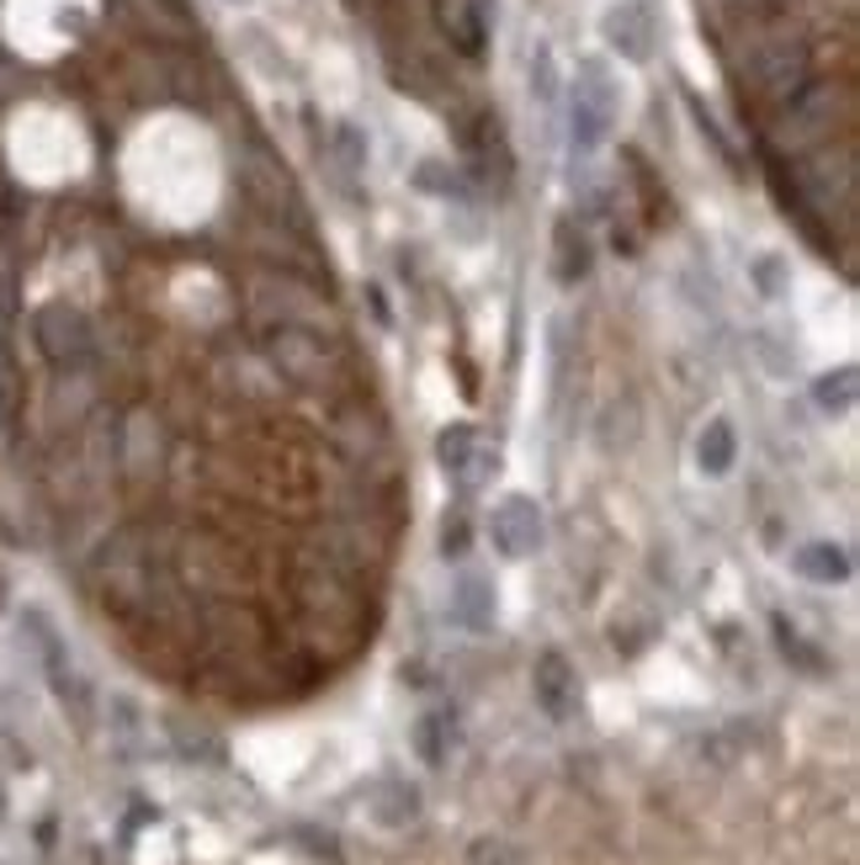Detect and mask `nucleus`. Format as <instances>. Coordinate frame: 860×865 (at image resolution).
Segmentation results:
<instances>
[{
    "label": "nucleus",
    "mask_w": 860,
    "mask_h": 865,
    "mask_svg": "<svg viewBox=\"0 0 860 865\" xmlns=\"http://www.w3.org/2000/svg\"><path fill=\"white\" fill-rule=\"evenodd\" d=\"M235 6H250V0H235Z\"/></svg>",
    "instance_id": "obj_17"
},
{
    "label": "nucleus",
    "mask_w": 860,
    "mask_h": 865,
    "mask_svg": "<svg viewBox=\"0 0 860 865\" xmlns=\"http://www.w3.org/2000/svg\"><path fill=\"white\" fill-rule=\"evenodd\" d=\"M547 537V521H542V505L532 494H504L500 505L489 510V541L500 558H532Z\"/></svg>",
    "instance_id": "obj_3"
},
{
    "label": "nucleus",
    "mask_w": 860,
    "mask_h": 865,
    "mask_svg": "<svg viewBox=\"0 0 860 865\" xmlns=\"http://www.w3.org/2000/svg\"><path fill=\"white\" fill-rule=\"evenodd\" d=\"M37 340H43V351L59 361V366L90 357V329L80 325V314H69V308H43V314H37Z\"/></svg>",
    "instance_id": "obj_6"
},
{
    "label": "nucleus",
    "mask_w": 860,
    "mask_h": 865,
    "mask_svg": "<svg viewBox=\"0 0 860 865\" xmlns=\"http://www.w3.org/2000/svg\"><path fill=\"white\" fill-rule=\"evenodd\" d=\"M600 32H606V43H611L622 59H649L653 54V11L643 0H617V6L606 11Z\"/></svg>",
    "instance_id": "obj_5"
},
{
    "label": "nucleus",
    "mask_w": 860,
    "mask_h": 865,
    "mask_svg": "<svg viewBox=\"0 0 860 865\" xmlns=\"http://www.w3.org/2000/svg\"><path fill=\"white\" fill-rule=\"evenodd\" d=\"M532 690H536V707L553 716V722H568V716L579 712V675H574V664L558 648H547V654L536 658Z\"/></svg>",
    "instance_id": "obj_4"
},
{
    "label": "nucleus",
    "mask_w": 860,
    "mask_h": 865,
    "mask_svg": "<svg viewBox=\"0 0 860 865\" xmlns=\"http://www.w3.org/2000/svg\"><path fill=\"white\" fill-rule=\"evenodd\" d=\"M446 558H457V552H462V547H468V526H462V521H451V526H446Z\"/></svg>",
    "instance_id": "obj_15"
},
{
    "label": "nucleus",
    "mask_w": 860,
    "mask_h": 865,
    "mask_svg": "<svg viewBox=\"0 0 860 865\" xmlns=\"http://www.w3.org/2000/svg\"><path fill=\"white\" fill-rule=\"evenodd\" d=\"M617 122V80L600 59H590L574 80L568 96V133H574V150H600L606 133Z\"/></svg>",
    "instance_id": "obj_1"
},
{
    "label": "nucleus",
    "mask_w": 860,
    "mask_h": 865,
    "mask_svg": "<svg viewBox=\"0 0 860 865\" xmlns=\"http://www.w3.org/2000/svg\"><path fill=\"white\" fill-rule=\"evenodd\" d=\"M0 600H6V584H0Z\"/></svg>",
    "instance_id": "obj_16"
},
{
    "label": "nucleus",
    "mask_w": 860,
    "mask_h": 865,
    "mask_svg": "<svg viewBox=\"0 0 860 865\" xmlns=\"http://www.w3.org/2000/svg\"><path fill=\"white\" fill-rule=\"evenodd\" d=\"M733 462H739V430H733V419L712 415L696 436V468L707 478H722L733 473Z\"/></svg>",
    "instance_id": "obj_7"
},
{
    "label": "nucleus",
    "mask_w": 860,
    "mask_h": 865,
    "mask_svg": "<svg viewBox=\"0 0 860 865\" xmlns=\"http://www.w3.org/2000/svg\"><path fill=\"white\" fill-rule=\"evenodd\" d=\"M775 643H781V654H786V658H797V664L807 669V675H818V669H824V654H813V648L802 643L797 627H792L786 616H775Z\"/></svg>",
    "instance_id": "obj_13"
},
{
    "label": "nucleus",
    "mask_w": 860,
    "mask_h": 865,
    "mask_svg": "<svg viewBox=\"0 0 860 865\" xmlns=\"http://www.w3.org/2000/svg\"><path fill=\"white\" fill-rule=\"evenodd\" d=\"M553 271H558V282H579V276L590 271V244H585V234L574 239V223H558V255H553Z\"/></svg>",
    "instance_id": "obj_11"
},
{
    "label": "nucleus",
    "mask_w": 860,
    "mask_h": 865,
    "mask_svg": "<svg viewBox=\"0 0 860 865\" xmlns=\"http://www.w3.org/2000/svg\"><path fill=\"white\" fill-rule=\"evenodd\" d=\"M468 861L473 865H521V855H515L510 844H500V839H478L473 850H468Z\"/></svg>",
    "instance_id": "obj_14"
},
{
    "label": "nucleus",
    "mask_w": 860,
    "mask_h": 865,
    "mask_svg": "<svg viewBox=\"0 0 860 865\" xmlns=\"http://www.w3.org/2000/svg\"><path fill=\"white\" fill-rule=\"evenodd\" d=\"M436 457H442L446 478H451L462 494L489 489L494 473H500V447H494L478 425H446L442 441H436Z\"/></svg>",
    "instance_id": "obj_2"
},
{
    "label": "nucleus",
    "mask_w": 860,
    "mask_h": 865,
    "mask_svg": "<svg viewBox=\"0 0 860 865\" xmlns=\"http://www.w3.org/2000/svg\"><path fill=\"white\" fill-rule=\"evenodd\" d=\"M446 727H451V722L436 716V712H425L415 722V748H420V759H425V765H442V759H446Z\"/></svg>",
    "instance_id": "obj_12"
},
{
    "label": "nucleus",
    "mask_w": 860,
    "mask_h": 865,
    "mask_svg": "<svg viewBox=\"0 0 860 865\" xmlns=\"http://www.w3.org/2000/svg\"><path fill=\"white\" fill-rule=\"evenodd\" d=\"M451 616H457L468 632H489V627H494L500 600H494V590H489V579L462 573V579H457V590H451Z\"/></svg>",
    "instance_id": "obj_8"
},
{
    "label": "nucleus",
    "mask_w": 860,
    "mask_h": 865,
    "mask_svg": "<svg viewBox=\"0 0 860 865\" xmlns=\"http://www.w3.org/2000/svg\"><path fill=\"white\" fill-rule=\"evenodd\" d=\"M856 393H860L856 366H834V372H824V377L813 383V404H818L824 415H850V409H856Z\"/></svg>",
    "instance_id": "obj_10"
},
{
    "label": "nucleus",
    "mask_w": 860,
    "mask_h": 865,
    "mask_svg": "<svg viewBox=\"0 0 860 865\" xmlns=\"http://www.w3.org/2000/svg\"><path fill=\"white\" fill-rule=\"evenodd\" d=\"M792 568L813 584H845L850 579V552L834 547V541H807V547L792 552Z\"/></svg>",
    "instance_id": "obj_9"
}]
</instances>
